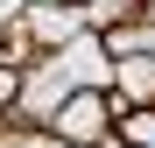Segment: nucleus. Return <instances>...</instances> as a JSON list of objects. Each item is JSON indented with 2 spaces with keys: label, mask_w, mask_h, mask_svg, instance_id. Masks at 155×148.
<instances>
[{
  "label": "nucleus",
  "mask_w": 155,
  "mask_h": 148,
  "mask_svg": "<svg viewBox=\"0 0 155 148\" xmlns=\"http://www.w3.org/2000/svg\"><path fill=\"white\" fill-rule=\"evenodd\" d=\"M127 106H120L106 85H78V92L57 99V113L42 120V134H57L64 148H113V120Z\"/></svg>",
  "instance_id": "f257e3e1"
},
{
  "label": "nucleus",
  "mask_w": 155,
  "mask_h": 148,
  "mask_svg": "<svg viewBox=\"0 0 155 148\" xmlns=\"http://www.w3.org/2000/svg\"><path fill=\"white\" fill-rule=\"evenodd\" d=\"M106 92L120 106H155V57H106Z\"/></svg>",
  "instance_id": "f03ea898"
},
{
  "label": "nucleus",
  "mask_w": 155,
  "mask_h": 148,
  "mask_svg": "<svg viewBox=\"0 0 155 148\" xmlns=\"http://www.w3.org/2000/svg\"><path fill=\"white\" fill-rule=\"evenodd\" d=\"M14 21H21L28 35H42V42H71L78 28H85V14H78V7H42V0H28Z\"/></svg>",
  "instance_id": "7ed1b4c3"
},
{
  "label": "nucleus",
  "mask_w": 155,
  "mask_h": 148,
  "mask_svg": "<svg viewBox=\"0 0 155 148\" xmlns=\"http://www.w3.org/2000/svg\"><path fill=\"white\" fill-rule=\"evenodd\" d=\"M113 148H155V106H127L113 120Z\"/></svg>",
  "instance_id": "20e7f679"
},
{
  "label": "nucleus",
  "mask_w": 155,
  "mask_h": 148,
  "mask_svg": "<svg viewBox=\"0 0 155 148\" xmlns=\"http://www.w3.org/2000/svg\"><path fill=\"white\" fill-rule=\"evenodd\" d=\"M148 0H85V21L92 28H127V21H141Z\"/></svg>",
  "instance_id": "39448f33"
},
{
  "label": "nucleus",
  "mask_w": 155,
  "mask_h": 148,
  "mask_svg": "<svg viewBox=\"0 0 155 148\" xmlns=\"http://www.w3.org/2000/svg\"><path fill=\"white\" fill-rule=\"evenodd\" d=\"M21 106V64H0V113Z\"/></svg>",
  "instance_id": "423d86ee"
},
{
  "label": "nucleus",
  "mask_w": 155,
  "mask_h": 148,
  "mask_svg": "<svg viewBox=\"0 0 155 148\" xmlns=\"http://www.w3.org/2000/svg\"><path fill=\"white\" fill-rule=\"evenodd\" d=\"M42 7H78V14H85V0H42Z\"/></svg>",
  "instance_id": "0eeeda50"
}]
</instances>
